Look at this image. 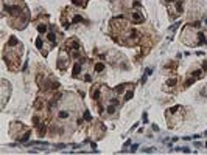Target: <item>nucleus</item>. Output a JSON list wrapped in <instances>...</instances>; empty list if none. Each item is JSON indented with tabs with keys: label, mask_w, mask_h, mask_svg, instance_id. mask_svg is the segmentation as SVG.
Here are the masks:
<instances>
[{
	"label": "nucleus",
	"mask_w": 207,
	"mask_h": 155,
	"mask_svg": "<svg viewBox=\"0 0 207 155\" xmlns=\"http://www.w3.org/2000/svg\"><path fill=\"white\" fill-rule=\"evenodd\" d=\"M22 55H24V45L17 41V37L11 36L8 44L5 45V51H3V59L6 62L8 70H11V72L19 70Z\"/></svg>",
	"instance_id": "f257e3e1"
},
{
	"label": "nucleus",
	"mask_w": 207,
	"mask_h": 155,
	"mask_svg": "<svg viewBox=\"0 0 207 155\" xmlns=\"http://www.w3.org/2000/svg\"><path fill=\"white\" fill-rule=\"evenodd\" d=\"M176 82H178V81H176V78H171V79H168V81H167V85H171V87H173V85H176Z\"/></svg>",
	"instance_id": "4468645a"
},
{
	"label": "nucleus",
	"mask_w": 207,
	"mask_h": 155,
	"mask_svg": "<svg viewBox=\"0 0 207 155\" xmlns=\"http://www.w3.org/2000/svg\"><path fill=\"white\" fill-rule=\"evenodd\" d=\"M105 64H103V62H95L94 64V70H95V73H103V72H105Z\"/></svg>",
	"instance_id": "9d476101"
},
{
	"label": "nucleus",
	"mask_w": 207,
	"mask_h": 155,
	"mask_svg": "<svg viewBox=\"0 0 207 155\" xmlns=\"http://www.w3.org/2000/svg\"><path fill=\"white\" fill-rule=\"evenodd\" d=\"M72 3L79 6V8H84L86 5H87V0H72Z\"/></svg>",
	"instance_id": "f8f14e48"
},
{
	"label": "nucleus",
	"mask_w": 207,
	"mask_h": 155,
	"mask_svg": "<svg viewBox=\"0 0 207 155\" xmlns=\"http://www.w3.org/2000/svg\"><path fill=\"white\" fill-rule=\"evenodd\" d=\"M34 23H36V28H38V31L41 33V34H44L45 31H47V16L45 14H41L36 20H34Z\"/></svg>",
	"instance_id": "39448f33"
},
{
	"label": "nucleus",
	"mask_w": 207,
	"mask_h": 155,
	"mask_svg": "<svg viewBox=\"0 0 207 155\" xmlns=\"http://www.w3.org/2000/svg\"><path fill=\"white\" fill-rule=\"evenodd\" d=\"M202 73H204V70H201V68H196V70H193V72L190 73V75H192L190 78H192V79H195V81H198V79H201V78L204 76Z\"/></svg>",
	"instance_id": "1a4fd4ad"
},
{
	"label": "nucleus",
	"mask_w": 207,
	"mask_h": 155,
	"mask_svg": "<svg viewBox=\"0 0 207 155\" xmlns=\"http://www.w3.org/2000/svg\"><path fill=\"white\" fill-rule=\"evenodd\" d=\"M173 2H175V0H164V3H167V5H171Z\"/></svg>",
	"instance_id": "dca6fc26"
},
{
	"label": "nucleus",
	"mask_w": 207,
	"mask_h": 155,
	"mask_svg": "<svg viewBox=\"0 0 207 155\" xmlns=\"http://www.w3.org/2000/svg\"><path fill=\"white\" fill-rule=\"evenodd\" d=\"M129 17H131V20L134 22V23H142L143 20H145V17L142 16V12H139V11H131V14H129Z\"/></svg>",
	"instance_id": "6e6552de"
},
{
	"label": "nucleus",
	"mask_w": 207,
	"mask_h": 155,
	"mask_svg": "<svg viewBox=\"0 0 207 155\" xmlns=\"http://www.w3.org/2000/svg\"><path fill=\"white\" fill-rule=\"evenodd\" d=\"M105 126H103L101 123H95V124H92V127H91V135H95L97 138H103L105 136Z\"/></svg>",
	"instance_id": "0eeeda50"
},
{
	"label": "nucleus",
	"mask_w": 207,
	"mask_h": 155,
	"mask_svg": "<svg viewBox=\"0 0 207 155\" xmlns=\"http://www.w3.org/2000/svg\"><path fill=\"white\" fill-rule=\"evenodd\" d=\"M28 146H34V147H47V143H39V141H33Z\"/></svg>",
	"instance_id": "ddd939ff"
},
{
	"label": "nucleus",
	"mask_w": 207,
	"mask_h": 155,
	"mask_svg": "<svg viewBox=\"0 0 207 155\" xmlns=\"http://www.w3.org/2000/svg\"><path fill=\"white\" fill-rule=\"evenodd\" d=\"M68 62H70V55H68L67 50L64 48V50L59 51V55H58V68L61 72H64L67 68V65H68Z\"/></svg>",
	"instance_id": "7ed1b4c3"
},
{
	"label": "nucleus",
	"mask_w": 207,
	"mask_h": 155,
	"mask_svg": "<svg viewBox=\"0 0 207 155\" xmlns=\"http://www.w3.org/2000/svg\"><path fill=\"white\" fill-rule=\"evenodd\" d=\"M168 11L171 12L170 14V19H176V17H179L182 14V2H173L170 5Z\"/></svg>",
	"instance_id": "20e7f679"
},
{
	"label": "nucleus",
	"mask_w": 207,
	"mask_h": 155,
	"mask_svg": "<svg viewBox=\"0 0 207 155\" xmlns=\"http://www.w3.org/2000/svg\"><path fill=\"white\" fill-rule=\"evenodd\" d=\"M202 70H204V72L207 70V59H205V61H204V64H202Z\"/></svg>",
	"instance_id": "2eb2a0df"
},
{
	"label": "nucleus",
	"mask_w": 207,
	"mask_h": 155,
	"mask_svg": "<svg viewBox=\"0 0 207 155\" xmlns=\"http://www.w3.org/2000/svg\"><path fill=\"white\" fill-rule=\"evenodd\" d=\"M205 25H207V17H205Z\"/></svg>",
	"instance_id": "f3484780"
},
{
	"label": "nucleus",
	"mask_w": 207,
	"mask_h": 155,
	"mask_svg": "<svg viewBox=\"0 0 207 155\" xmlns=\"http://www.w3.org/2000/svg\"><path fill=\"white\" fill-rule=\"evenodd\" d=\"M67 118H70V112H67V110L58 112V119H67Z\"/></svg>",
	"instance_id": "9b49d317"
},
{
	"label": "nucleus",
	"mask_w": 207,
	"mask_h": 155,
	"mask_svg": "<svg viewBox=\"0 0 207 155\" xmlns=\"http://www.w3.org/2000/svg\"><path fill=\"white\" fill-rule=\"evenodd\" d=\"M65 50H67V53L70 55V58H81V55H83L81 45H79V41H78V39H70V41H67Z\"/></svg>",
	"instance_id": "f03ea898"
},
{
	"label": "nucleus",
	"mask_w": 207,
	"mask_h": 155,
	"mask_svg": "<svg viewBox=\"0 0 207 155\" xmlns=\"http://www.w3.org/2000/svg\"><path fill=\"white\" fill-rule=\"evenodd\" d=\"M9 93H11V85H9V82H6L3 79L2 81V107H5L6 99L9 98Z\"/></svg>",
	"instance_id": "423d86ee"
}]
</instances>
